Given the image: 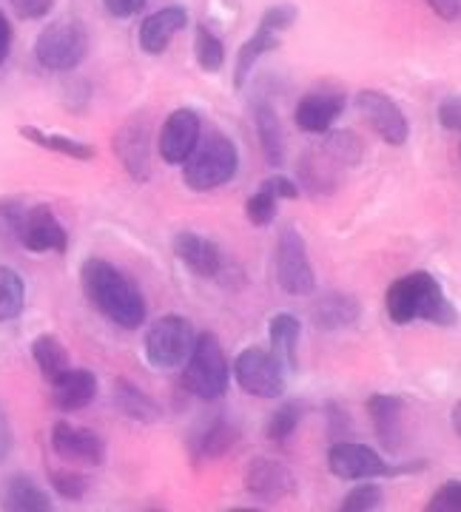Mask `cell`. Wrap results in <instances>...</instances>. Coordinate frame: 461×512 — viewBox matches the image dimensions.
<instances>
[{
	"label": "cell",
	"mask_w": 461,
	"mask_h": 512,
	"mask_svg": "<svg viewBox=\"0 0 461 512\" xmlns=\"http://www.w3.org/2000/svg\"><path fill=\"white\" fill-rule=\"evenodd\" d=\"M80 285L94 311L103 313L117 328L137 330L148 319V305L140 288L106 259H86L80 268Z\"/></svg>",
	"instance_id": "obj_1"
},
{
	"label": "cell",
	"mask_w": 461,
	"mask_h": 512,
	"mask_svg": "<svg viewBox=\"0 0 461 512\" xmlns=\"http://www.w3.org/2000/svg\"><path fill=\"white\" fill-rule=\"evenodd\" d=\"M385 311L393 325H410L416 319H425L430 325L450 328L459 322V311L444 296L442 282L427 271L396 279L385 293Z\"/></svg>",
	"instance_id": "obj_2"
},
{
	"label": "cell",
	"mask_w": 461,
	"mask_h": 512,
	"mask_svg": "<svg viewBox=\"0 0 461 512\" xmlns=\"http://www.w3.org/2000/svg\"><path fill=\"white\" fill-rule=\"evenodd\" d=\"M237 171H240V151L234 146V140L217 128H211L200 134L197 146L183 163V180L191 191L205 194V191L231 183Z\"/></svg>",
	"instance_id": "obj_3"
},
{
	"label": "cell",
	"mask_w": 461,
	"mask_h": 512,
	"mask_svg": "<svg viewBox=\"0 0 461 512\" xmlns=\"http://www.w3.org/2000/svg\"><path fill=\"white\" fill-rule=\"evenodd\" d=\"M228 382H231V365L222 353L220 339L217 333L205 330L194 339V348L185 359L183 387L203 402H217L228 393Z\"/></svg>",
	"instance_id": "obj_4"
},
{
	"label": "cell",
	"mask_w": 461,
	"mask_h": 512,
	"mask_svg": "<svg viewBox=\"0 0 461 512\" xmlns=\"http://www.w3.org/2000/svg\"><path fill=\"white\" fill-rule=\"evenodd\" d=\"M89 55V32L80 20H52L35 40L37 63L49 72H72Z\"/></svg>",
	"instance_id": "obj_5"
},
{
	"label": "cell",
	"mask_w": 461,
	"mask_h": 512,
	"mask_svg": "<svg viewBox=\"0 0 461 512\" xmlns=\"http://www.w3.org/2000/svg\"><path fill=\"white\" fill-rule=\"evenodd\" d=\"M328 470L336 478H345V481H365V478H390L405 476V473H419V470H425V461L390 467L388 461L379 456L373 447H368V444H356V441L342 439L333 441L331 453H328Z\"/></svg>",
	"instance_id": "obj_6"
},
{
	"label": "cell",
	"mask_w": 461,
	"mask_h": 512,
	"mask_svg": "<svg viewBox=\"0 0 461 512\" xmlns=\"http://www.w3.org/2000/svg\"><path fill=\"white\" fill-rule=\"evenodd\" d=\"M194 339H197L194 325L180 313H166V316L154 319L151 328L146 330V339H143L148 365L160 367V370L185 365L188 353L194 348Z\"/></svg>",
	"instance_id": "obj_7"
},
{
	"label": "cell",
	"mask_w": 461,
	"mask_h": 512,
	"mask_svg": "<svg viewBox=\"0 0 461 512\" xmlns=\"http://www.w3.org/2000/svg\"><path fill=\"white\" fill-rule=\"evenodd\" d=\"M274 274H277L279 288L291 296H308L316 291V276L311 268V256L305 237L296 228H282L274 251Z\"/></svg>",
	"instance_id": "obj_8"
},
{
	"label": "cell",
	"mask_w": 461,
	"mask_h": 512,
	"mask_svg": "<svg viewBox=\"0 0 461 512\" xmlns=\"http://www.w3.org/2000/svg\"><path fill=\"white\" fill-rule=\"evenodd\" d=\"M234 379L248 396L279 399L285 393V367L271 350L245 348L234 359Z\"/></svg>",
	"instance_id": "obj_9"
},
{
	"label": "cell",
	"mask_w": 461,
	"mask_h": 512,
	"mask_svg": "<svg viewBox=\"0 0 461 512\" xmlns=\"http://www.w3.org/2000/svg\"><path fill=\"white\" fill-rule=\"evenodd\" d=\"M111 146L131 180L148 183V177H151V123L143 111L131 114L129 120L117 128Z\"/></svg>",
	"instance_id": "obj_10"
},
{
	"label": "cell",
	"mask_w": 461,
	"mask_h": 512,
	"mask_svg": "<svg viewBox=\"0 0 461 512\" xmlns=\"http://www.w3.org/2000/svg\"><path fill=\"white\" fill-rule=\"evenodd\" d=\"M356 109L368 120L370 128L388 143V146H405L410 137V126L402 106L379 89H362L356 92Z\"/></svg>",
	"instance_id": "obj_11"
},
{
	"label": "cell",
	"mask_w": 461,
	"mask_h": 512,
	"mask_svg": "<svg viewBox=\"0 0 461 512\" xmlns=\"http://www.w3.org/2000/svg\"><path fill=\"white\" fill-rule=\"evenodd\" d=\"M203 134V120L194 109H174L160 128V160L166 165H183Z\"/></svg>",
	"instance_id": "obj_12"
},
{
	"label": "cell",
	"mask_w": 461,
	"mask_h": 512,
	"mask_svg": "<svg viewBox=\"0 0 461 512\" xmlns=\"http://www.w3.org/2000/svg\"><path fill=\"white\" fill-rule=\"evenodd\" d=\"M245 493L265 504L282 501L296 493V478L277 458L259 456L245 467Z\"/></svg>",
	"instance_id": "obj_13"
},
{
	"label": "cell",
	"mask_w": 461,
	"mask_h": 512,
	"mask_svg": "<svg viewBox=\"0 0 461 512\" xmlns=\"http://www.w3.org/2000/svg\"><path fill=\"white\" fill-rule=\"evenodd\" d=\"M342 111H345V92L342 89H331V86L311 89L296 103V128L305 134H325V131H331Z\"/></svg>",
	"instance_id": "obj_14"
},
{
	"label": "cell",
	"mask_w": 461,
	"mask_h": 512,
	"mask_svg": "<svg viewBox=\"0 0 461 512\" xmlns=\"http://www.w3.org/2000/svg\"><path fill=\"white\" fill-rule=\"evenodd\" d=\"M20 245L32 254H46V251L66 254L69 237H66V228L52 214V208L35 205V208H26L23 228H20Z\"/></svg>",
	"instance_id": "obj_15"
},
{
	"label": "cell",
	"mask_w": 461,
	"mask_h": 512,
	"mask_svg": "<svg viewBox=\"0 0 461 512\" xmlns=\"http://www.w3.org/2000/svg\"><path fill=\"white\" fill-rule=\"evenodd\" d=\"M52 450L60 458L86 464V467H100L106 461V441L94 430L74 427L69 421H57L52 427Z\"/></svg>",
	"instance_id": "obj_16"
},
{
	"label": "cell",
	"mask_w": 461,
	"mask_h": 512,
	"mask_svg": "<svg viewBox=\"0 0 461 512\" xmlns=\"http://www.w3.org/2000/svg\"><path fill=\"white\" fill-rule=\"evenodd\" d=\"M368 416L379 444L390 456H399L405 447V402L390 393H373L368 399Z\"/></svg>",
	"instance_id": "obj_17"
},
{
	"label": "cell",
	"mask_w": 461,
	"mask_h": 512,
	"mask_svg": "<svg viewBox=\"0 0 461 512\" xmlns=\"http://www.w3.org/2000/svg\"><path fill=\"white\" fill-rule=\"evenodd\" d=\"M174 256L200 279H214L222 271L220 245L203 234H194V231H180L174 237Z\"/></svg>",
	"instance_id": "obj_18"
},
{
	"label": "cell",
	"mask_w": 461,
	"mask_h": 512,
	"mask_svg": "<svg viewBox=\"0 0 461 512\" xmlns=\"http://www.w3.org/2000/svg\"><path fill=\"white\" fill-rule=\"evenodd\" d=\"M188 26V12L183 6H166L154 15H148L140 23V49L146 55H163L168 49V43L174 40V35H180Z\"/></svg>",
	"instance_id": "obj_19"
},
{
	"label": "cell",
	"mask_w": 461,
	"mask_h": 512,
	"mask_svg": "<svg viewBox=\"0 0 461 512\" xmlns=\"http://www.w3.org/2000/svg\"><path fill=\"white\" fill-rule=\"evenodd\" d=\"M52 384V402L63 413L83 410L97 399V376L83 367H69L63 376H57Z\"/></svg>",
	"instance_id": "obj_20"
},
{
	"label": "cell",
	"mask_w": 461,
	"mask_h": 512,
	"mask_svg": "<svg viewBox=\"0 0 461 512\" xmlns=\"http://www.w3.org/2000/svg\"><path fill=\"white\" fill-rule=\"evenodd\" d=\"M237 441H240V427L225 416H217L200 433L191 436V456L197 461H217L225 453H231Z\"/></svg>",
	"instance_id": "obj_21"
},
{
	"label": "cell",
	"mask_w": 461,
	"mask_h": 512,
	"mask_svg": "<svg viewBox=\"0 0 461 512\" xmlns=\"http://www.w3.org/2000/svg\"><path fill=\"white\" fill-rule=\"evenodd\" d=\"M0 510L49 512L52 498L32 476H9L0 484Z\"/></svg>",
	"instance_id": "obj_22"
},
{
	"label": "cell",
	"mask_w": 461,
	"mask_h": 512,
	"mask_svg": "<svg viewBox=\"0 0 461 512\" xmlns=\"http://www.w3.org/2000/svg\"><path fill=\"white\" fill-rule=\"evenodd\" d=\"M251 117H254V128H257L259 146H262V154H265V163H285V131H282V123H279L277 109H274L268 100L257 97V100L251 103Z\"/></svg>",
	"instance_id": "obj_23"
},
{
	"label": "cell",
	"mask_w": 461,
	"mask_h": 512,
	"mask_svg": "<svg viewBox=\"0 0 461 512\" xmlns=\"http://www.w3.org/2000/svg\"><path fill=\"white\" fill-rule=\"evenodd\" d=\"M339 171L342 165L336 163L325 148H316L299 160V183L311 197H325L339 185Z\"/></svg>",
	"instance_id": "obj_24"
},
{
	"label": "cell",
	"mask_w": 461,
	"mask_h": 512,
	"mask_svg": "<svg viewBox=\"0 0 461 512\" xmlns=\"http://www.w3.org/2000/svg\"><path fill=\"white\" fill-rule=\"evenodd\" d=\"M311 319L319 330H345L359 319V302L351 293H325L311 308Z\"/></svg>",
	"instance_id": "obj_25"
},
{
	"label": "cell",
	"mask_w": 461,
	"mask_h": 512,
	"mask_svg": "<svg viewBox=\"0 0 461 512\" xmlns=\"http://www.w3.org/2000/svg\"><path fill=\"white\" fill-rule=\"evenodd\" d=\"M114 404L120 407V413L126 419L140 421V424H154L163 416L160 404L154 402L146 390H140L137 384L129 382V379H117L114 382Z\"/></svg>",
	"instance_id": "obj_26"
},
{
	"label": "cell",
	"mask_w": 461,
	"mask_h": 512,
	"mask_svg": "<svg viewBox=\"0 0 461 512\" xmlns=\"http://www.w3.org/2000/svg\"><path fill=\"white\" fill-rule=\"evenodd\" d=\"M277 46H279V35L277 32H271V29H265V26H257V32L242 43L240 52H237V63H234V89H237V92L245 89L248 77H251L254 66L259 63V57H265L268 52H274Z\"/></svg>",
	"instance_id": "obj_27"
},
{
	"label": "cell",
	"mask_w": 461,
	"mask_h": 512,
	"mask_svg": "<svg viewBox=\"0 0 461 512\" xmlns=\"http://www.w3.org/2000/svg\"><path fill=\"white\" fill-rule=\"evenodd\" d=\"M302 336V322L294 313H277L268 325V339H271V353L277 356L285 370H296V348Z\"/></svg>",
	"instance_id": "obj_28"
},
{
	"label": "cell",
	"mask_w": 461,
	"mask_h": 512,
	"mask_svg": "<svg viewBox=\"0 0 461 512\" xmlns=\"http://www.w3.org/2000/svg\"><path fill=\"white\" fill-rule=\"evenodd\" d=\"M20 137H26L29 143L46 148V151H55V154H63L69 160H80V163H89L97 157V148L83 143V140H74L69 134H55V131H40L35 126H20Z\"/></svg>",
	"instance_id": "obj_29"
},
{
	"label": "cell",
	"mask_w": 461,
	"mask_h": 512,
	"mask_svg": "<svg viewBox=\"0 0 461 512\" xmlns=\"http://www.w3.org/2000/svg\"><path fill=\"white\" fill-rule=\"evenodd\" d=\"M32 356H35L40 373L55 382L57 376H63L69 367H72V359H69V350L63 348V342L57 339L55 333H40L32 345Z\"/></svg>",
	"instance_id": "obj_30"
},
{
	"label": "cell",
	"mask_w": 461,
	"mask_h": 512,
	"mask_svg": "<svg viewBox=\"0 0 461 512\" xmlns=\"http://www.w3.org/2000/svg\"><path fill=\"white\" fill-rule=\"evenodd\" d=\"M23 308H26V282H23V276L9 265H0V322L18 319Z\"/></svg>",
	"instance_id": "obj_31"
},
{
	"label": "cell",
	"mask_w": 461,
	"mask_h": 512,
	"mask_svg": "<svg viewBox=\"0 0 461 512\" xmlns=\"http://www.w3.org/2000/svg\"><path fill=\"white\" fill-rule=\"evenodd\" d=\"M302 416H305V404L302 402L279 404L277 410L271 413L268 424H265V439L274 441V444H285L296 433Z\"/></svg>",
	"instance_id": "obj_32"
},
{
	"label": "cell",
	"mask_w": 461,
	"mask_h": 512,
	"mask_svg": "<svg viewBox=\"0 0 461 512\" xmlns=\"http://www.w3.org/2000/svg\"><path fill=\"white\" fill-rule=\"evenodd\" d=\"M194 57H197V66L208 74H217L225 66V43L205 23L197 26V35H194Z\"/></svg>",
	"instance_id": "obj_33"
},
{
	"label": "cell",
	"mask_w": 461,
	"mask_h": 512,
	"mask_svg": "<svg viewBox=\"0 0 461 512\" xmlns=\"http://www.w3.org/2000/svg\"><path fill=\"white\" fill-rule=\"evenodd\" d=\"M322 148H325L342 168H351V165L359 163V157H362V143H359V137H356L353 131H331L328 140L322 143Z\"/></svg>",
	"instance_id": "obj_34"
},
{
	"label": "cell",
	"mask_w": 461,
	"mask_h": 512,
	"mask_svg": "<svg viewBox=\"0 0 461 512\" xmlns=\"http://www.w3.org/2000/svg\"><path fill=\"white\" fill-rule=\"evenodd\" d=\"M382 487L379 484H370V481H362L359 487H353L351 493L342 498V504H339V510L342 512H370V510H379L382 507Z\"/></svg>",
	"instance_id": "obj_35"
},
{
	"label": "cell",
	"mask_w": 461,
	"mask_h": 512,
	"mask_svg": "<svg viewBox=\"0 0 461 512\" xmlns=\"http://www.w3.org/2000/svg\"><path fill=\"white\" fill-rule=\"evenodd\" d=\"M23 217H26V208H23L20 202H0V242H3V245H20Z\"/></svg>",
	"instance_id": "obj_36"
},
{
	"label": "cell",
	"mask_w": 461,
	"mask_h": 512,
	"mask_svg": "<svg viewBox=\"0 0 461 512\" xmlns=\"http://www.w3.org/2000/svg\"><path fill=\"white\" fill-rule=\"evenodd\" d=\"M49 484L66 501H80L89 493V478L83 476V473H72V470H52L49 473Z\"/></svg>",
	"instance_id": "obj_37"
},
{
	"label": "cell",
	"mask_w": 461,
	"mask_h": 512,
	"mask_svg": "<svg viewBox=\"0 0 461 512\" xmlns=\"http://www.w3.org/2000/svg\"><path fill=\"white\" fill-rule=\"evenodd\" d=\"M277 211H279V200L274 194H268L265 188H259L254 197H248L245 202V217L254 222V225H268V222L277 220Z\"/></svg>",
	"instance_id": "obj_38"
},
{
	"label": "cell",
	"mask_w": 461,
	"mask_h": 512,
	"mask_svg": "<svg viewBox=\"0 0 461 512\" xmlns=\"http://www.w3.org/2000/svg\"><path fill=\"white\" fill-rule=\"evenodd\" d=\"M299 18V9H296L294 3H277V6H271V9H265V15L259 20V26H265V29H271V32H277L282 35L285 29H291Z\"/></svg>",
	"instance_id": "obj_39"
},
{
	"label": "cell",
	"mask_w": 461,
	"mask_h": 512,
	"mask_svg": "<svg viewBox=\"0 0 461 512\" xmlns=\"http://www.w3.org/2000/svg\"><path fill=\"white\" fill-rule=\"evenodd\" d=\"M461 507V481L456 478V481H447V484H442L436 493H433V498L427 501V512H456Z\"/></svg>",
	"instance_id": "obj_40"
},
{
	"label": "cell",
	"mask_w": 461,
	"mask_h": 512,
	"mask_svg": "<svg viewBox=\"0 0 461 512\" xmlns=\"http://www.w3.org/2000/svg\"><path fill=\"white\" fill-rule=\"evenodd\" d=\"M9 3L20 20H43L55 9V0H9Z\"/></svg>",
	"instance_id": "obj_41"
},
{
	"label": "cell",
	"mask_w": 461,
	"mask_h": 512,
	"mask_svg": "<svg viewBox=\"0 0 461 512\" xmlns=\"http://www.w3.org/2000/svg\"><path fill=\"white\" fill-rule=\"evenodd\" d=\"M325 416H328V430H331V436L336 441H342L353 430L351 416L345 413V407H339V404L331 402L325 407Z\"/></svg>",
	"instance_id": "obj_42"
},
{
	"label": "cell",
	"mask_w": 461,
	"mask_h": 512,
	"mask_svg": "<svg viewBox=\"0 0 461 512\" xmlns=\"http://www.w3.org/2000/svg\"><path fill=\"white\" fill-rule=\"evenodd\" d=\"M439 123H442L447 131H456V134H459V128H461L459 94H450V97H444L442 106H439Z\"/></svg>",
	"instance_id": "obj_43"
},
{
	"label": "cell",
	"mask_w": 461,
	"mask_h": 512,
	"mask_svg": "<svg viewBox=\"0 0 461 512\" xmlns=\"http://www.w3.org/2000/svg\"><path fill=\"white\" fill-rule=\"evenodd\" d=\"M259 188H265V191L274 194L277 200H296V197H299V185H296L294 180H288V177H282V174L262 180Z\"/></svg>",
	"instance_id": "obj_44"
},
{
	"label": "cell",
	"mask_w": 461,
	"mask_h": 512,
	"mask_svg": "<svg viewBox=\"0 0 461 512\" xmlns=\"http://www.w3.org/2000/svg\"><path fill=\"white\" fill-rule=\"evenodd\" d=\"M146 3L148 0H103L111 18H134L137 12H143Z\"/></svg>",
	"instance_id": "obj_45"
},
{
	"label": "cell",
	"mask_w": 461,
	"mask_h": 512,
	"mask_svg": "<svg viewBox=\"0 0 461 512\" xmlns=\"http://www.w3.org/2000/svg\"><path fill=\"white\" fill-rule=\"evenodd\" d=\"M425 3L447 23H456L461 18V0H425Z\"/></svg>",
	"instance_id": "obj_46"
},
{
	"label": "cell",
	"mask_w": 461,
	"mask_h": 512,
	"mask_svg": "<svg viewBox=\"0 0 461 512\" xmlns=\"http://www.w3.org/2000/svg\"><path fill=\"white\" fill-rule=\"evenodd\" d=\"M12 444H15V436H12V424H9V416L0 404V464L9 458L12 453Z\"/></svg>",
	"instance_id": "obj_47"
},
{
	"label": "cell",
	"mask_w": 461,
	"mask_h": 512,
	"mask_svg": "<svg viewBox=\"0 0 461 512\" xmlns=\"http://www.w3.org/2000/svg\"><path fill=\"white\" fill-rule=\"evenodd\" d=\"M12 40H15L12 23H9L6 15L0 12V66H3V60L9 57V52H12Z\"/></svg>",
	"instance_id": "obj_48"
},
{
	"label": "cell",
	"mask_w": 461,
	"mask_h": 512,
	"mask_svg": "<svg viewBox=\"0 0 461 512\" xmlns=\"http://www.w3.org/2000/svg\"><path fill=\"white\" fill-rule=\"evenodd\" d=\"M453 430H456V436H461V404L453 407Z\"/></svg>",
	"instance_id": "obj_49"
}]
</instances>
